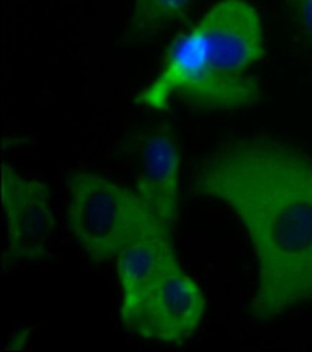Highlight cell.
Here are the masks:
<instances>
[{"instance_id":"obj_9","label":"cell","mask_w":312,"mask_h":352,"mask_svg":"<svg viewBox=\"0 0 312 352\" xmlns=\"http://www.w3.org/2000/svg\"><path fill=\"white\" fill-rule=\"evenodd\" d=\"M288 5L301 35L312 50V0H288Z\"/></svg>"},{"instance_id":"obj_6","label":"cell","mask_w":312,"mask_h":352,"mask_svg":"<svg viewBox=\"0 0 312 352\" xmlns=\"http://www.w3.org/2000/svg\"><path fill=\"white\" fill-rule=\"evenodd\" d=\"M138 164L137 193L160 225L171 233L177 219L180 151L176 134L167 122L152 126L134 140Z\"/></svg>"},{"instance_id":"obj_5","label":"cell","mask_w":312,"mask_h":352,"mask_svg":"<svg viewBox=\"0 0 312 352\" xmlns=\"http://www.w3.org/2000/svg\"><path fill=\"white\" fill-rule=\"evenodd\" d=\"M206 311L202 289L177 265L125 325L145 340L176 344L187 340Z\"/></svg>"},{"instance_id":"obj_3","label":"cell","mask_w":312,"mask_h":352,"mask_svg":"<svg viewBox=\"0 0 312 352\" xmlns=\"http://www.w3.org/2000/svg\"><path fill=\"white\" fill-rule=\"evenodd\" d=\"M68 225L76 243L96 262L116 259L136 240L167 232L137 191L87 171L70 177Z\"/></svg>"},{"instance_id":"obj_8","label":"cell","mask_w":312,"mask_h":352,"mask_svg":"<svg viewBox=\"0 0 312 352\" xmlns=\"http://www.w3.org/2000/svg\"><path fill=\"white\" fill-rule=\"evenodd\" d=\"M129 35L149 36L166 25L182 19L194 0H134Z\"/></svg>"},{"instance_id":"obj_4","label":"cell","mask_w":312,"mask_h":352,"mask_svg":"<svg viewBox=\"0 0 312 352\" xmlns=\"http://www.w3.org/2000/svg\"><path fill=\"white\" fill-rule=\"evenodd\" d=\"M2 204L8 220L9 261H38L46 256L55 234L51 193L45 183L2 170Z\"/></svg>"},{"instance_id":"obj_2","label":"cell","mask_w":312,"mask_h":352,"mask_svg":"<svg viewBox=\"0 0 312 352\" xmlns=\"http://www.w3.org/2000/svg\"><path fill=\"white\" fill-rule=\"evenodd\" d=\"M265 56L264 28L246 0H220L169 46L158 76L137 102L167 109L173 98L206 109H240L260 98L258 79L248 71Z\"/></svg>"},{"instance_id":"obj_1","label":"cell","mask_w":312,"mask_h":352,"mask_svg":"<svg viewBox=\"0 0 312 352\" xmlns=\"http://www.w3.org/2000/svg\"><path fill=\"white\" fill-rule=\"evenodd\" d=\"M197 195L225 203L258 262L252 315L267 322L312 302V158L275 140L227 144L199 166Z\"/></svg>"},{"instance_id":"obj_7","label":"cell","mask_w":312,"mask_h":352,"mask_svg":"<svg viewBox=\"0 0 312 352\" xmlns=\"http://www.w3.org/2000/svg\"><path fill=\"white\" fill-rule=\"evenodd\" d=\"M123 289L121 319L127 325L154 287L178 265L169 232H157L136 240L116 258Z\"/></svg>"}]
</instances>
